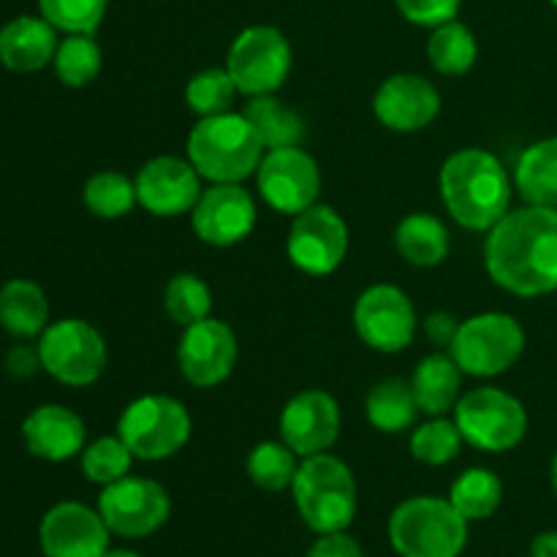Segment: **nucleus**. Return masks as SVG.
I'll return each instance as SVG.
<instances>
[{
	"instance_id": "nucleus-41",
	"label": "nucleus",
	"mask_w": 557,
	"mask_h": 557,
	"mask_svg": "<svg viewBox=\"0 0 557 557\" xmlns=\"http://www.w3.org/2000/svg\"><path fill=\"white\" fill-rule=\"evenodd\" d=\"M457 330H460V319L446 313V310L430 313L428 319H424V335H428V341L438 348H449L451 343H455Z\"/></svg>"
},
{
	"instance_id": "nucleus-16",
	"label": "nucleus",
	"mask_w": 557,
	"mask_h": 557,
	"mask_svg": "<svg viewBox=\"0 0 557 557\" xmlns=\"http://www.w3.org/2000/svg\"><path fill=\"white\" fill-rule=\"evenodd\" d=\"M259 210L250 190L239 183H218L201 190L199 201L190 210V223L201 243L212 248H232L253 234Z\"/></svg>"
},
{
	"instance_id": "nucleus-23",
	"label": "nucleus",
	"mask_w": 557,
	"mask_h": 557,
	"mask_svg": "<svg viewBox=\"0 0 557 557\" xmlns=\"http://www.w3.org/2000/svg\"><path fill=\"white\" fill-rule=\"evenodd\" d=\"M462 375L466 373L451 354H428L411 375V389L419 403V411L428 417H446L449 411H455L462 397Z\"/></svg>"
},
{
	"instance_id": "nucleus-27",
	"label": "nucleus",
	"mask_w": 557,
	"mask_h": 557,
	"mask_svg": "<svg viewBox=\"0 0 557 557\" xmlns=\"http://www.w3.org/2000/svg\"><path fill=\"white\" fill-rule=\"evenodd\" d=\"M364 413L379 433L397 435L411 428L422 411L413 397L411 381L384 379L370 389L368 400H364Z\"/></svg>"
},
{
	"instance_id": "nucleus-19",
	"label": "nucleus",
	"mask_w": 557,
	"mask_h": 557,
	"mask_svg": "<svg viewBox=\"0 0 557 557\" xmlns=\"http://www.w3.org/2000/svg\"><path fill=\"white\" fill-rule=\"evenodd\" d=\"M136 196L147 212L158 218L185 215L201 196V174L188 158L158 156L136 172Z\"/></svg>"
},
{
	"instance_id": "nucleus-7",
	"label": "nucleus",
	"mask_w": 557,
	"mask_h": 557,
	"mask_svg": "<svg viewBox=\"0 0 557 557\" xmlns=\"http://www.w3.org/2000/svg\"><path fill=\"white\" fill-rule=\"evenodd\" d=\"M525 351V330L520 321L500 310L460 321L449 354L460 370L473 379H495L515 368Z\"/></svg>"
},
{
	"instance_id": "nucleus-34",
	"label": "nucleus",
	"mask_w": 557,
	"mask_h": 557,
	"mask_svg": "<svg viewBox=\"0 0 557 557\" xmlns=\"http://www.w3.org/2000/svg\"><path fill=\"white\" fill-rule=\"evenodd\" d=\"M163 310L174 324L185 326L212 315V292L194 272H180L163 288Z\"/></svg>"
},
{
	"instance_id": "nucleus-37",
	"label": "nucleus",
	"mask_w": 557,
	"mask_h": 557,
	"mask_svg": "<svg viewBox=\"0 0 557 557\" xmlns=\"http://www.w3.org/2000/svg\"><path fill=\"white\" fill-rule=\"evenodd\" d=\"M237 92L239 90L226 65L223 69H205L190 76L188 85H185V103L199 117H212V114L232 112Z\"/></svg>"
},
{
	"instance_id": "nucleus-2",
	"label": "nucleus",
	"mask_w": 557,
	"mask_h": 557,
	"mask_svg": "<svg viewBox=\"0 0 557 557\" xmlns=\"http://www.w3.org/2000/svg\"><path fill=\"white\" fill-rule=\"evenodd\" d=\"M438 183L444 207L468 232H490L511 210L515 177L495 152L482 147L451 152Z\"/></svg>"
},
{
	"instance_id": "nucleus-22",
	"label": "nucleus",
	"mask_w": 557,
	"mask_h": 557,
	"mask_svg": "<svg viewBox=\"0 0 557 557\" xmlns=\"http://www.w3.org/2000/svg\"><path fill=\"white\" fill-rule=\"evenodd\" d=\"M58 30L44 16H16L0 27V63L16 74L47 69L58 52Z\"/></svg>"
},
{
	"instance_id": "nucleus-30",
	"label": "nucleus",
	"mask_w": 557,
	"mask_h": 557,
	"mask_svg": "<svg viewBox=\"0 0 557 557\" xmlns=\"http://www.w3.org/2000/svg\"><path fill=\"white\" fill-rule=\"evenodd\" d=\"M449 500L468 522L487 520L504 500V482L490 468H468L451 484Z\"/></svg>"
},
{
	"instance_id": "nucleus-29",
	"label": "nucleus",
	"mask_w": 557,
	"mask_h": 557,
	"mask_svg": "<svg viewBox=\"0 0 557 557\" xmlns=\"http://www.w3.org/2000/svg\"><path fill=\"white\" fill-rule=\"evenodd\" d=\"M479 44L471 27L451 20L433 27L428 41V60L438 74L462 76L476 65Z\"/></svg>"
},
{
	"instance_id": "nucleus-36",
	"label": "nucleus",
	"mask_w": 557,
	"mask_h": 557,
	"mask_svg": "<svg viewBox=\"0 0 557 557\" xmlns=\"http://www.w3.org/2000/svg\"><path fill=\"white\" fill-rule=\"evenodd\" d=\"M79 457L82 473H85L87 482L101 484V487L128 476L131 466H134L136 460L120 435H103V438L92 441V444H87L85 449H82Z\"/></svg>"
},
{
	"instance_id": "nucleus-35",
	"label": "nucleus",
	"mask_w": 557,
	"mask_h": 557,
	"mask_svg": "<svg viewBox=\"0 0 557 557\" xmlns=\"http://www.w3.org/2000/svg\"><path fill=\"white\" fill-rule=\"evenodd\" d=\"M462 435L457 430L455 419L446 417H430L428 422L419 424L411 435V455L413 460L424 462V466H449L451 460H457L462 449Z\"/></svg>"
},
{
	"instance_id": "nucleus-12",
	"label": "nucleus",
	"mask_w": 557,
	"mask_h": 557,
	"mask_svg": "<svg viewBox=\"0 0 557 557\" xmlns=\"http://www.w3.org/2000/svg\"><path fill=\"white\" fill-rule=\"evenodd\" d=\"M417 308L400 286L375 283L354 305V330L359 341L381 354L406 351L417 335Z\"/></svg>"
},
{
	"instance_id": "nucleus-26",
	"label": "nucleus",
	"mask_w": 557,
	"mask_h": 557,
	"mask_svg": "<svg viewBox=\"0 0 557 557\" xmlns=\"http://www.w3.org/2000/svg\"><path fill=\"white\" fill-rule=\"evenodd\" d=\"M397 253L413 267H438L451 250L449 228L430 212H411L397 223Z\"/></svg>"
},
{
	"instance_id": "nucleus-6",
	"label": "nucleus",
	"mask_w": 557,
	"mask_h": 557,
	"mask_svg": "<svg viewBox=\"0 0 557 557\" xmlns=\"http://www.w3.org/2000/svg\"><path fill=\"white\" fill-rule=\"evenodd\" d=\"M194 433L188 408L169 395H141L123 408L117 435L136 460L158 462L177 455Z\"/></svg>"
},
{
	"instance_id": "nucleus-10",
	"label": "nucleus",
	"mask_w": 557,
	"mask_h": 557,
	"mask_svg": "<svg viewBox=\"0 0 557 557\" xmlns=\"http://www.w3.org/2000/svg\"><path fill=\"white\" fill-rule=\"evenodd\" d=\"M292 60V44L277 27L250 25L228 47L226 71L239 96H270L288 79Z\"/></svg>"
},
{
	"instance_id": "nucleus-9",
	"label": "nucleus",
	"mask_w": 557,
	"mask_h": 557,
	"mask_svg": "<svg viewBox=\"0 0 557 557\" xmlns=\"http://www.w3.org/2000/svg\"><path fill=\"white\" fill-rule=\"evenodd\" d=\"M41 368L65 386H90L103 375L109 362L107 341L82 319H60L41 332L38 341Z\"/></svg>"
},
{
	"instance_id": "nucleus-28",
	"label": "nucleus",
	"mask_w": 557,
	"mask_h": 557,
	"mask_svg": "<svg viewBox=\"0 0 557 557\" xmlns=\"http://www.w3.org/2000/svg\"><path fill=\"white\" fill-rule=\"evenodd\" d=\"M245 117L261 136L267 150H281V147H299L305 139V123L292 107L277 101L275 92L270 96L248 98L243 109Z\"/></svg>"
},
{
	"instance_id": "nucleus-13",
	"label": "nucleus",
	"mask_w": 557,
	"mask_h": 557,
	"mask_svg": "<svg viewBox=\"0 0 557 557\" xmlns=\"http://www.w3.org/2000/svg\"><path fill=\"white\" fill-rule=\"evenodd\" d=\"M256 183L267 207L294 218L319 205L321 169L302 147H281V150L264 152Z\"/></svg>"
},
{
	"instance_id": "nucleus-24",
	"label": "nucleus",
	"mask_w": 557,
	"mask_h": 557,
	"mask_svg": "<svg viewBox=\"0 0 557 557\" xmlns=\"http://www.w3.org/2000/svg\"><path fill=\"white\" fill-rule=\"evenodd\" d=\"M0 326L20 341L41 337L49 326L47 294L38 283L14 277L0 288Z\"/></svg>"
},
{
	"instance_id": "nucleus-14",
	"label": "nucleus",
	"mask_w": 557,
	"mask_h": 557,
	"mask_svg": "<svg viewBox=\"0 0 557 557\" xmlns=\"http://www.w3.org/2000/svg\"><path fill=\"white\" fill-rule=\"evenodd\" d=\"M286 253L305 275H332L348 256V226L341 212L330 205H313L294 215Z\"/></svg>"
},
{
	"instance_id": "nucleus-39",
	"label": "nucleus",
	"mask_w": 557,
	"mask_h": 557,
	"mask_svg": "<svg viewBox=\"0 0 557 557\" xmlns=\"http://www.w3.org/2000/svg\"><path fill=\"white\" fill-rule=\"evenodd\" d=\"M395 3L411 25L438 27L444 22L457 20L462 0H395Z\"/></svg>"
},
{
	"instance_id": "nucleus-3",
	"label": "nucleus",
	"mask_w": 557,
	"mask_h": 557,
	"mask_svg": "<svg viewBox=\"0 0 557 557\" xmlns=\"http://www.w3.org/2000/svg\"><path fill=\"white\" fill-rule=\"evenodd\" d=\"M264 152V141L243 112L199 117L185 141V158L212 185L248 180L259 172Z\"/></svg>"
},
{
	"instance_id": "nucleus-18",
	"label": "nucleus",
	"mask_w": 557,
	"mask_h": 557,
	"mask_svg": "<svg viewBox=\"0 0 557 557\" xmlns=\"http://www.w3.org/2000/svg\"><path fill=\"white\" fill-rule=\"evenodd\" d=\"M341 406L324 389H305L281 413V441L302 457L330 451L341 438Z\"/></svg>"
},
{
	"instance_id": "nucleus-8",
	"label": "nucleus",
	"mask_w": 557,
	"mask_h": 557,
	"mask_svg": "<svg viewBox=\"0 0 557 557\" xmlns=\"http://www.w3.org/2000/svg\"><path fill=\"white\" fill-rule=\"evenodd\" d=\"M455 424L468 446L500 455L522 444L528 435V411L511 392L498 386H476L455 406Z\"/></svg>"
},
{
	"instance_id": "nucleus-1",
	"label": "nucleus",
	"mask_w": 557,
	"mask_h": 557,
	"mask_svg": "<svg viewBox=\"0 0 557 557\" xmlns=\"http://www.w3.org/2000/svg\"><path fill=\"white\" fill-rule=\"evenodd\" d=\"M484 267L495 286L515 297L557 292V210L525 205L509 210L487 232Z\"/></svg>"
},
{
	"instance_id": "nucleus-45",
	"label": "nucleus",
	"mask_w": 557,
	"mask_h": 557,
	"mask_svg": "<svg viewBox=\"0 0 557 557\" xmlns=\"http://www.w3.org/2000/svg\"><path fill=\"white\" fill-rule=\"evenodd\" d=\"M549 479H553V490H555V495H557V451H555V457H553V468H549Z\"/></svg>"
},
{
	"instance_id": "nucleus-40",
	"label": "nucleus",
	"mask_w": 557,
	"mask_h": 557,
	"mask_svg": "<svg viewBox=\"0 0 557 557\" xmlns=\"http://www.w3.org/2000/svg\"><path fill=\"white\" fill-rule=\"evenodd\" d=\"M305 557H362V547L346 531L319 533V539H315Z\"/></svg>"
},
{
	"instance_id": "nucleus-38",
	"label": "nucleus",
	"mask_w": 557,
	"mask_h": 557,
	"mask_svg": "<svg viewBox=\"0 0 557 557\" xmlns=\"http://www.w3.org/2000/svg\"><path fill=\"white\" fill-rule=\"evenodd\" d=\"M107 5L109 0H38L44 20L54 30H63L65 36H74V33L96 36L107 16Z\"/></svg>"
},
{
	"instance_id": "nucleus-44",
	"label": "nucleus",
	"mask_w": 557,
	"mask_h": 557,
	"mask_svg": "<svg viewBox=\"0 0 557 557\" xmlns=\"http://www.w3.org/2000/svg\"><path fill=\"white\" fill-rule=\"evenodd\" d=\"M103 557H141V555L134 553V549H109Z\"/></svg>"
},
{
	"instance_id": "nucleus-32",
	"label": "nucleus",
	"mask_w": 557,
	"mask_h": 557,
	"mask_svg": "<svg viewBox=\"0 0 557 557\" xmlns=\"http://www.w3.org/2000/svg\"><path fill=\"white\" fill-rule=\"evenodd\" d=\"M299 455L286 446L283 441H261L250 449L245 471L248 479L259 490L267 493H281V490H292L294 476H297Z\"/></svg>"
},
{
	"instance_id": "nucleus-42",
	"label": "nucleus",
	"mask_w": 557,
	"mask_h": 557,
	"mask_svg": "<svg viewBox=\"0 0 557 557\" xmlns=\"http://www.w3.org/2000/svg\"><path fill=\"white\" fill-rule=\"evenodd\" d=\"M5 368H9V373L16 375V379H27V375H36L38 370H44L38 346L30 348V346H25V343L14 346L9 354H5Z\"/></svg>"
},
{
	"instance_id": "nucleus-4",
	"label": "nucleus",
	"mask_w": 557,
	"mask_h": 557,
	"mask_svg": "<svg viewBox=\"0 0 557 557\" xmlns=\"http://www.w3.org/2000/svg\"><path fill=\"white\" fill-rule=\"evenodd\" d=\"M294 506L313 533L346 531L357 517V479L341 457H302L292 482Z\"/></svg>"
},
{
	"instance_id": "nucleus-31",
	"label": "nucleus",
	"mask_w": 557,
	"mask_h": 557,
	"mask_svg": "<svg viewBox=\"0 0 557 557\" xmlns=\"http://www.w3.org/2000/svg\"><path fill=\"white\" fill-rule=\"evenodd\" d=\"M82 199H85L87 210L96 218H103V221L125 218L139 205L134 180L123 172H114V169L92 174L85 188H82Z\"/></svg>"
},
{
	"instance_id": "nucleus-17",
	"label": "nucleus",
	"mask_w": 557,
	"mask_h": 557,
	"mask_svg": "<svg viewBox=\"0 0 557 557\" xmlns=\"http://www.w3.org/2000/svg\"><path fill=\"white\" fill-rule=\"evenodd\" d=\"M112 531L98 509L63 500L44 515L38 525V542L47 557H103L109 553Z\"/></svg>"
},
{
	"instance_id": "nucleus-21",
	"label": "nucleus",
	"mask_w": 557,
	"mask_h": 557,
	"mask_svg": "<svg viewBox=\"0 0 557 557\" xmlns=\"http://www.w3.org/2000/svg\"><path fill=\"white\" fill-rule=\"evenodd\" d=\"M87 428L85 419L74 413L71 408L49 403L30 411L22 422V441L27 451L38 460L47 462H65L71 457L82 455L85 449Z\"/></svg>"
},
{
	"instance_id": "nucleus-5",
	"label": "nucleus",
	"mask_w": 557,
	"mask_h": 557,
	"mask_svg": "<svg viewBox=\"0 0 557 557\" xmlns=\"http://www.w3.org/2000/svg\"><path fill=\"white\" fill-rule=\"evenodd\" d=\"M389 542L400 557H460L468 544V520L449 498L417 495L392 511Z\"/></svg>"
},
{
	"instance_id": "nucleus-20",
	"label": "nucleus",
	"mask_w": 557,
	"mask_h": 557,
	"mask_svg": "<svg viewBox=\"0 0 557 557\" xmlns=\"http://www.w3.org/2000/svg\"><path fill=\"white\" fill-rule=\"evenodd\" d=\"M373 112L384 128L417 134L441 114V92L422 74H392L375 90Z\"/></svg>"
},
{
	"instance_id": "nucleus-15",
	"label": "nucleus",
	"mask_w": 557,
	"mask_h": 557,
	"mask_svg": "<svg viewBox=\"0 0 557 557\" xmlns=\"http://www.w3.org/2000/svg\"><path fill=\"white\" fill-rule=\"evenodd\" d=\"M239 359V343L232 326L221 319H205L185 326L177 346L180 373L196 389L221 386L234 373Z\"/></svg>"
},
{
	"instance_id": "nucleus-25",
	"label": "nucleus",
	"mask_w": 557,
	"mask_h": 557,
	"mask_svg": "<svg viewBox=\"0 0 557 557\" xmlns=\"http://www.w3.org/2000/svg\"><path fill=\"white\" fill-rule=\"evenodd\" d=\"M515 188L525 205L557 210V136L525 147L515 166Z\"/></svg>"
},
{
	"instance_id": "nucleus-43",
	"label": "nucleus",
	"mask_w": 557,
	"mask_h": 557,
	"mask_svg": "<svg viewBox=\"0 0 557 557\" xmlns=\"http://www.w3.org/2000/svg\"><path fill=\"white\" fill-rule=\"evenodd\" d=\"M531 557H557V531L539 533L531 542Z\"/></svg>"
},
{
	"instance_id": "nucleus-33",
	"label": "nucleus",
	"mask_w": 557,
	"mask_h": 557,
	"mask_svg": "<svg viewBox=\"0 0 557 557\" xmlns=\"http://www.w3.org/2000/svg\"><path fill=\"white\" fill-rule=\"evenodd\" d=\"M54 74L63 82L65 87H85L101 74L103 69V52L101 44L96 41L87 33H74V36H65L58 44V52H54Z\"/></svg>"
},
{
	"instance_id": "nucleus-46",
	"label": "nucleus",
	"mask_w": 557,
	"mask_h": 557,
	"mask_svg": "<svg viewBox=\"0 0 557 557\" xmlns=\"http://www.w3.org/2000/svg\"><path fill=\"white\" fill-rule=\"evenodd\" d=\"M549 3H553V5H555V9H557V0H549Z\"/></svg>"
},
{
	"instance_id": "nucleus-11",
	"label": "nucleus",
	"mask_w": 557,
	"mask_h": 557,
	"mask_svg": "<svg viewBox=\"0 0 557 557\" xmlns=\"http://www.w3.org/2000/svg\"><path fill=\"white\" fill-rule=\"evenodd\" d=\"M96 509L114 536L147 539L169 522L172 498L156 479L128 473L101 490Z\"/></svg>"
}]
</instances>
